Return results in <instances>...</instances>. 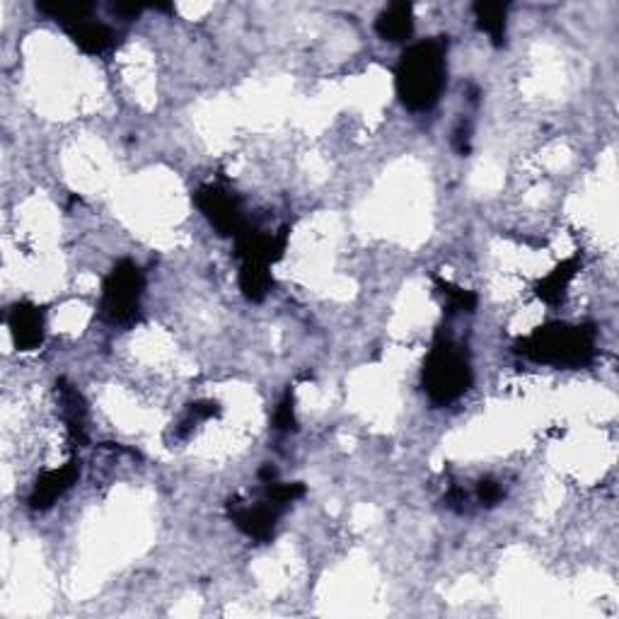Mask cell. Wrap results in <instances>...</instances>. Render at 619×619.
I'll return each mask as SVG.
<instances>
[{"mask_svg": "<svg viewBox=\"0 0 619 619\" xmlns=\"http://www.w3.org/2000/svg\"><path fill=\"white\" fill-rule=\"evenodd\" d=\"M448 78V39L433 37L409 46L397 63V95L409 112H428L441 100Z\"/></svg>", "mask_w": 619, "mask_h": 619, "instance_id": "6da1fadb", "label": "cell"}, {"mask_svg": "<svg viewBox=\"0 0 619 619\" xmlns=\"http://www.w3.org/2000/svg\"><path fill=\"white\" fill-rule=\"evenodd\" d=\"M421 383L428 399L438 407L457 402L472 385V363L465 346L448 334H438L424 361Z\"/></svg>", "mask_w": 619, "mask_h": 619, "instance_id": "7a4b0ae2", "label": "cell"}, {"mask_svg": "<svg viewBox=\"0 0 619 619\" xmlns=\"http://www.w3.org/2000/svg\"><path fill=\"white\" fill-rule=\"evenodd\" d=\"M518 354L559 368L588 366L595 356V329L590 325H547L516 346Z\"/></svg>", "mask_w": 619, "mask_h": 619, "instance_id": "3957f363", "label": "cell"}, {"mask_svg": "<svg viewBox=\"0 0 619 619\" xmlns=\"http://www.w3.org/2000/svg\"><path fill=\"white\" fill-rule=\"evenodd\" d=\"M146 291V276L141 266L131 259L121 262L109 271L102 286V317L109 325L131 327L141 317V300Z\"/></svg>", "mask_w": 619, "mask_h": 619, "instance_id": "277c9868", "label": "cell"}, {"mask_svg": "<svg viewBox=\"0 0 619 619\" xmlns=\"http://www.w3.org/2000/svg\"><path fill=\"white\" fill-rule=\"evenodd\" d=\"M196 206L208 218V223L225 237H237L250 228V221L242 213L240 199L230 194L228 189L216 187V184H206L194 194Z\"/></svg>", "mask_w": 619, "mask_h": 619, "instance_id": "5b68a950", "label": "cell"}, {"mask_svg": "<svg viewBox=\"0 0 619 619\" xmlns=\"http://www.w3.org/2000/svg\"><path fill=\"white\" fill-rule=\"evenodd\" d=\"M286 508L279 506L276 501H271L269 496L262 494L257 489V499L254 501H242L235 499L228 503V516L233 523L245 532L250 540L257 542H269L274 537V528L279 523L281 513Z\"/></svg>", "mask_w": 619, "mask_h": 619, "instance_id": "8992f818", "label": "cell"}, {"mask_svg": "<svg viewBox=\"0 0 619 619\" xmlns=\"http://www.w3.org/2000/svg\"><path fill=\"white\" fill-rule=\"evenodd\" d=\"M78 477H80L78 460L66 462V465L59 467V470L44 472L42 477L37 479V484H34L30 494V506L34 511H46V508H51L75 482H78Z\"/></svg>", "mask_w": 619, "mask_h": 619, "instance_id": "52a82bcc", "label": "cell"}, {"mask_svg": "<svg viewBox=\"0 0 619 619\" xmlns=\"http://www.w3.org/2000/svg\"><path fill=\"white\" fill-rule=\"evenodd\" d=\"M10 337L20 351H34L44 344V312L32 303L13 305L8 315Z\"/></svg>", "mask_w": 619, "mask_h": 619, "instance_id": "ba28073f", "label": "cell"}, {"mask_svg": "<svg viewBox=\"0 0 619 619\" xmlns=\"http://www.w3.org/2000/svg\"><path fill=\"white\" fill-rule=\"evenodd\" d=\"M375 32L385 42H407L414 34V8L409 3H392L375 20Z\"/></svg>", "mask_w": 619, "mask_h": 619, "instance_id": "9c48e42d", "label": "cell"}, {"mask_svg": "<svg viewBox=\"0 0 619 619\" xmlns=\"http://www.w3.org/2000/svg\"><path fill=\"white\" fill-rule=\"evenodd\" d=\"M68 37L73 39V44L78 46L80 51H85V54H104V51H109L117 42V34L109 25H104V22L97 20H83L78 22V25L68 27Z\"/></svg>", "mask_w": 619, "mask_h": 619, "instance_id": "30bf717a", "label": "cell"}, {"mask_svg": "<svg viewBox=\"0 0 619 619\" xmlns=\"http://www.w3.org/2000/svg\"><path fill=\"white\" fill-rule=\"evenodd\" d=\"M59 402L63 421H66L68 433L75 443L88 441V431H85V416H88V407H85V399L75 390L73 385H68L66 380H59Z\"/></svg>", "mask_w": 619, "mask_h": 619, "instance_id": "8fae6325", "label": "cell"}, {"mask_svg": "<svg viewBox=\"0 0 619 619\" xmlns=\"http://www.w3.org/2000/svg\"><path fill=\"white\" fill-rule=\"evenodd\" d=\"M578 269H581V262H578V257H571V259H566V262H561L557 269L552 271V274L545 276L542 281H537V286H535L537 298L545 300L547 305L561 303L566 288H569L571 281L576 279Z\"/></svg>", "mask_w": 619, "mask_h": 619, "instance_id": "7c38bea8", "label": "cell"}, {"mask_svg": "<svg viewBox=\"0 0 619 619\" xmlns=\"http://www.w3.org/2000/svg\"><path fill=\"white\" fill-rule=\"evenodd\" d=\"M506 15L508 5L503 3H477L474 5V17H477V25L494 46L506 44Z\"/></svg>", "mask_w": 619, "mask_h": 619, "instance_id": "4fadbf2b", "label": "cell"}, {"mask_svg": "<svg viewBox=\"0 0 619 619\" xmlns=\"http://www.w3.org/2000/svg\"><path fill=\"white\" fill-rule=\"evenodd\" d=\"M237 283H240V291L245 293V298L259 300L266 298V293L271 291V266L262 264H240V276H237Z\"/></svg>", "mask_w": 619, "mask_h": 619, "instance_id": "5bb4252c", "label": "cell"}, {"mask_svg": "<svg viewBox=\"0 0 619 619\" xmlns=\"http://www.w3.org/2000/svg\"><path fill=\"white\" fill-rule=\"evenodd\" d=\"M37 10L49 20L59 22L63 30L92 17V5L88 3H37Z\"/></svg>", "mask_w": 619, "mask_h": 619, "instance_id": "9a60e30c", "label": "cell"}, {"mask_svg": "<svg viewBox=\"0 0 619 619\" xmlns=\"http://www.w3.org/2000/svg\"><path fill=\"white\" fill-rule=\"evenodd\" d=\"M436 286L445 295V300H448L450 312H474V308H477V295L472 291H465V288L453 286V283L443 279H436Z\"/></svg>", "mask_w": 619, "mask_h": 619, "instance_id": "2e32d148", "label": "cell"}, {"mask_svg": "<svg viewBox=\"0 0 619 619\" xmlns=\"http://www.w3.org/2000/svg\"><path fill=\"white\" fill-rule=\"evenodd\" d=\"M295 426H298V421H295V407H293V392L288 390L286 395L281 397V402L276 404V412H274V428L281 433H291L295 431Z\"/></svg>", "mask_w": 619, "mask_h": 619, "instance_id": "e0dca14e", "label": "cell"}, {"mask_svg": "<svg viewBox=\"0 0 619 619\" xmlns=\"http://www.w3.org/2000/svg\"><path fill=\"white\" fill-rule=\"evenodd\" d=\"M474 496H477V501L482 503V506H496L503 499V489L499 482H494V479H482V482L477 484V491H474Z\"/></svg>", "mask_w": 619, "mask_h": 619, "instance_id": "ac0fdd59", "label": "cell"}, {"mask_svg": "<svg viewBox=\"0 0 619 619\" xmlns=\"http://www.w3.org/2000/svg\"><path fill=\"white\" fill-rule=\"evenodd\" d=\"M453 143H455V150L460 155H467L470 153V129H467L465 124H460L455 129V138H453Z\"/></svg>", "mask_w": 619, "mask_h": 619, "instance_id": "d6986e66", "label": "cell"}]
</instances>
